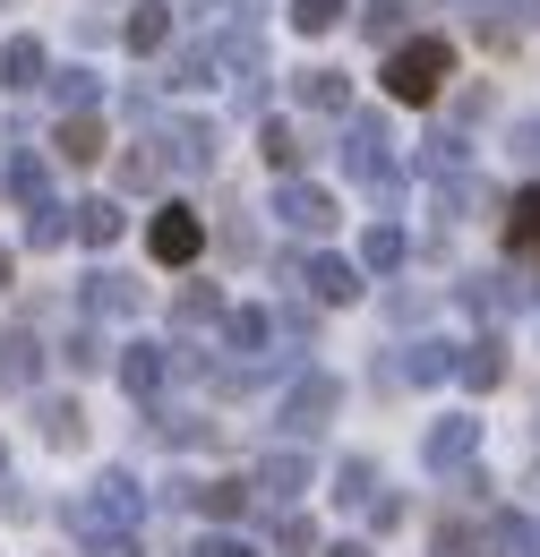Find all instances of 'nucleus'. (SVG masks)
<instances>
[{"label":"nucleus","instance_id":"obj_1","mask_svg":"<svg viewBox=\"0 0 540 557\" xmlns=\"http://www.w3.org/2000/svg\"><path fill=\"white\" fill-rule=\"evenodd\" d=\"M137 523H146V488H137L130 472H103V481L69 506V532H77V541H137Z\"/></svg>","mask_w":540,"mask_h":557},{"label":"nucleus","instance_id":"obj_2","mask_svg":"<svg viewBox=\"0 0 540 557\" xmlns=\"http://www.w3.org/2000/svg\"><path fill=\"white\" fill-rule=\"evenodd\" d=\"M386 95H395V103H438V95H446V77H455V44H446V35H404V44H395V52H386Z\"/></svg>","mask_w":540,"mask_h":557},{"label":"nucleus","instance_id":"obj_3","mask_svg":"<svg viewBox=\"0 0 540 557\" xmlns=\"http://www.w3.org/2000/svg\"><path fill=\"white\" fill-rule=\"evenodd\" d=\"M335 154H343V172H352V181H395V138H386V121H378V112H352Z\"/></svg>","mask_w":540,"mask_h":557},{"label":"nucleus","instance_id":"obj_4","mask_svg":"<svg viewBox=\"0 0 540 557\" xmlns=\"http://www.w3.org/2000/svg\"><path fill=\"white\" fill-rule=\"evenodd\" d=\"M343 412V386L335 377H327V369H300V377H292V395H283V429H292V437H318V429H327V420Z\"/></svg>","mask_w":540,"mask_h":557},{"label":"nucleus","instance_id":"obj_5","mask_svg":"<svg viewBox=\"0 0 540 557\" xmlns=\"http://www.w3.org/2000/svg\"><path fill=\"white\" fill-rule=\"evenodd\" d=\"M146 249H155V267H189L206 249V214L198 207H163L155 223H146Z\"/></svg>","mask_w":540,"mask_h":557},{"label":"nucleus","instance_id":"obj_6","mask_svg":"<svg viewBox=\"0 0 540 557\" xmlns=\"http://www.w3.org/2000/svg\"><path fill=\"white\" fill-rule=\"evenodd\" d=\"M274 223L300 232V240H318V232L335 223V198H327L318 181H274Z\"/></svg>","mask_w":540,"mask_h":557},{"label":"nucleus","instance_id":"obj_7","mask_svg":"<svg viewBox=\"0 0 540 557\" xmlns=\"http://www.w3.org/2000/svg\"><path fill=\"white\" fill-rule=\"evenodd\" d=\"M472 455H480V420H472V412L438 420V429H429V437H420V463H429V472H464V463H472Z\"/></svg>","mask_w":540,"mask_h":557},{"label":"nucleus","instance_id":"obj_8","mask_svg":"<svg viewBox=\"0 0 540 557\" xmlns=\"http://www.w3.org/2000/svg\"><path fill=\"white\" fill-rule=\"evenodd\" d=\"M258 497H267V506H292V497H300V488H309V455H300V446H274L267 463H258Z\"/></svg>","mask_w":540,"mask_h":557},{"label":"nucleus","instance_id":"obj_9","mask_svg":"<svg viewBox=\"0 0 540 557\" xmlns=\"http://www.w3.org/2000/svg\"><path fill=\"white\" fill-rule=\"evenodd\" d=\"M163 377H172V351H163V344H121V386H130L137 404H155Z\"/></svg>","mask_w":540,"mask_h":557},{"label":"nucleus","instance_id":"obj_10","mask_svg":"<svg viewBox=\"0 0 540 557\" xmlns=\"http://www.w3.org/2000/svg\"><path fill=\"white\" fill-rule=\"evenodd\" d=\"M300 283H309V300H327V309H352V300H360V267H352V258H309Z\"/></svg>","mask_w":540,"mask_h":557},{"label":"nucleus","instance_id":"obj_11","mask_svg":"<svg viewBox=\"0 0 540 557\" xmlns=\"http://www.w3.org/2000/svg\"><path fill=\"white\" fill-rule=\"evenodd\" d=\"M77 300H86L95 318H137V283H130V275H112V267H95V275L77 283Z\"/></svg>","mask_w":540,"mask_h":557},{"label":"nucleus","instance_id":"obj_12","mask_svg":"<svg viewBox=\"0 0 540 557\" xmlns=\"http://www.w3.org/2000/svg\"><path fill=\"white\" fill-rule=\"evenodd\" d=\"M480 292H489V318H498V309H515V318L540 309V275L532 267H498V275H480Z\"/></svg>","mask_w":540,"mask_h":557},{"label":"nucleus","instance_id":"obj_13","mask_svg":"<svg viewBox=\"0 0 540 557\" xmlns=\"http://www.w3.org/2000/svg\"><path fill=\"white\" fill-rule=\"evenodd\" d=\"M455 377H464L472 395H489V386L506 377V344H498V335H480V344H455Z\"/></svg>","mask_w":540,"mask_h":557},{"label":"nucleus","instance_id":"obj_14","mask_svg":"<svg viewBox=\"0 0 540 557\" xmlns=\"http://www.w3.org/2000/svg\"><path fill=\"white\" fill-rule=\"evenodd\" d=\"M258 154H267V172L300 181V163H309V138H300L292 121H267V129H258Z\"/></svg>","mask_w":540,"mask_h":557},{"label":"nucleus","instance_id":"obj_15","mask_svg":"<svg viewBox=\"0 0 540 557\" xmlns=\"http://www.w3.org/2000/svg\"><path fill=\"white\" fill-rule=\"evenodd\" d=\"M0 86H9V95L44 86V44H35V35H9V44H0Z\"/></svg>","mask_w":540,"mask_h":557},{"label":"nucleus","instance_id":"obj_16","mask_svg":"<svg viewBox=\"0 0 540 557\" xmlns=\"http://www.w3.org/2000/svg\"><path fill=\"white\" fill-rule=\"evenodd\" d=\"M121 223H130V214L112 207V198H86V207H69V232H77L86 249H112V240H121Z\"/></svg>","mask_w":540,"mask_h":557},{"label":"nucleus","instance_id":"obj_17","mask_svg":"<svg viewBox=\"0 0 540 557\" xmlns=\"http://www.w3.org/2000/svg\"><path fill=\"white\" fill-rule=\"evenodd\" d=\"M44 377V344L17 326V335H0V386H35Z\"/></svg>","mask_w":540,"mask_h":557},{"label":"nucleus","instance_id":"obj_18","mask_svg":"<svg viewBox=\"0 0 540 557\" xmlns=\"http://www.w3.org/2000/svg\"><path fill=\"white\" fill-rule=\"evenodd\" d=\"M395 377H412V386H438V377H455V344L420 335V344L404 351V369H395Z\"/></svg>","mask_w":540,"mask_h":557},{"label":"nucleus","instance_id":"obj_19","mask_svg":"<svg viewBox=\"0 0 540 557\" xmlns=\"http://www.w3.org/2000/svg\"><path fill=\"white\" fill-rule=\"evenodd\" d=\"M181 497H189V506H198L206 523H232V515H241V506H249V481H198V488H181Z\"/></svg>","mask_w":540,"mask_h":557},{"label":"nucleus","instance_id":"obj_20","mask_svg":"<svg viewBox=\"0 0 540 557\" xmlns=\"http://www.w3.org/2000/svg\"><path fill=\"white\" fill-rule=\"evenodd\" d=\"M360 35L395 52V44H404V35H412V0H369V9H360Z\"/></svg>","mask_w":540,"mask_h":557},{"label":"nucleus","instance_id":"obj_21","mask_svg":"<svg viewBox=\"0 0 540 557\" xmlns=\"http://www.w3.org/2000/svg\"><path fill=\"white\" fill-rule=\"evenodd\" d=\"M455 9H464V26H472L480 44H498V52H506V44H515V17H506V9H515V0H455Z\"/></svg>","mask_w":540,"mask_h":557},{"label":"nucleus","instance_id":"obj_22","mask_svg":"<svg viewBox=\"0 0 540 557\" xmlns=\"http://www.w3.org/2000/svg\"><path fill=\"white\" fill-rule=\"evenodd\" d=\"M121 35H130V52H163V44H172V9H163V0H137Z\"/></svg>","mask_w":540,"mask_h":557},{"label":"nucleus","instance_id":"obj_23","mask_svg":"<svg viewBox=\"0 0 540 557\" xmlns=\"http://www.w3.org/2000/svg\"><path fill=\"white\" fill-rule=\"evenodd\" d=\"M146 429H155V446H189V437H206L214 420H206V412H181V404H155Z\"/></svg>","mask_w":540,"mask_h":557},{"label":"nucleus","instance_id":"obj_24","mask_svg":"<svg viewBox=\"0 0 540 557\" xmlns=\"http://www.w3.org/2000/svg\"><path fill=\"white\" fill-rule=\"evenodd\" d=\"M163 138H172V163H189V172L214 163V121H172Z\"/></svg>","mask_w":540,"mask_h":557},{"label":"nucleus","instance_id":"obj_25","mask_svg":"<svg viewBox=\"0 0 540 557\" xmlns=\"http://www.w3.org/2000/svg\"><path fill=\"white\" fill-rule=\"evenodd\" d=\"M223 344L232 351H267L274 344V309H232V318H223Z\"/></svg>","mask_w":540,"mask_h":557},{"label":"nucleus","instance_id":"obj_26","mask_svg":"<svg viewBox=\"0 0 540 557\" xmlns=\"http://www.w3.org/2000/svg\"><path fill=\"white\" fill-rule=\"evenodd\" d=\"M404 223H369V240H360V267H378V275H395L404 267Z\"/></svg>","mask_w":540,"mask_h":557},{"label":"nucleus","instance_id":"obj_27","mask_svg":"<svg viewBox=\"0 0 540 557\" xmlns=\"http://www.w3.org/2000/svg\"><path fill=\"white\" fill-rule=\"evenodd\" d=\"M292 95L309 112H343V70H292Z\"/></svg>","mask_w":540,"mask_h":557},{"label":"nucleus","instance_id":"obj_28","mask_svg":"<svg viewBox=\"0 0 540 557\" xmlns=\"http://www.w3.org/2000/svg\"><path fill=\"white\" fill-rule=\"evenodd\" d=\"M506 240H515L524 258H540V189H515V207H506Z\"/></svg>","mask_w":540,"mask_h":557},{"label":"nucleus","instance_id":"obj_29","mask_svg":"<svg viewBox=\"0 0 540 557\" xmlns=\"http://www.w3.org/2000/svg\"><path fill=\"white\" fill-rule=\"evenodd\" d=\"M35 429H44V446H77V437H86V412H77V404H35Z\"/></svg>","mask_w":540,"mask_h":557},{"label":"nucleus","instance_id":"obj_30","mask_svg":"<svg viewBox=\"0 0 540 557\" xmlns=\"http://www.w3.org/2000/svg\"><path fill=\"white\" fill-rule=\"evenodd\" d=\"M420 172H429V181H455V172H464V138H455V129L420 138Z\"/></svg>","mask_w":540,"mask_h":557},{"label":"nucleus","instance_id":"obj_31","mask_svg":"<svg viewBox=\"0 0 540 557\" xmlns=\"http://www.w3.org/2000/svg\"><path fill=\"white\" fill-rule=\"evenodd\" d=\"M44 181H52L44 154H9V198H17V207H44Z\"/></svg>","mask_w":540,"mask_h":557},{"label":"nucleus","instance_id":"obj_32","mask_svg":"<svg viewBox=\"0 0 540 557\" xmlns=\"http://www.w3.org/2000/svg\"><path fill=\"white\" fill-rule=\"evenodd\" d=\"M206 77H214V44H189L163 61V86H206Z\"/></svg>","mask_w":540,"mask_h":557},{"label":"nucleus","instance_id":"obj_33","mask_svg":"<svg viewBox=\"0 0 540 557\" xmlns=\"http://www.w3.org/2000/svg\"><path fill=\"white\" fill-rule=\"evenodd\" d=\"M61 154H69V163H95V154H103V129H95L86 112H69V121H61Z\"/></svg>","mask_w":540,"mask_h":557},{"label":"nucleus","instance_id":"obj_34","mask_svg":"<svg viewBox=\"0 0 540 557\" xmlns=\"http://www.w3.org/2000/svg\"><path fill=\"white\" fill-rule=\"evenodd\" d=\"M181 326H189V335H198V326H223V292H214V283H189V292H181Z\"/></svg>","mask_w":540,"mask_h":557},{"label":"nucleus","instance_id":"obj_35","mask_svg":"<svg viewBox=\"0 0 540 557\" xmlns=\"http://www.w3.org/2000/svg\"><path fill=\"white\" fill-rule=\"evenodd\" d=\"M61 360H69V369H77V377H86V369H103V360H112V351H103V335H95V326H69V344H61Z\"/></svg>","mask_w":540,"mask_h":557},{"label":"nucleus","instance_id":"obj_36","mask_svg":"<svg viewBox=\"0 0 540 557\" xmlns=\"http://www.w3.org/2000/svg\"><path fill=\"white\" fill-rule=\"evenodd\" d=\"M335 497H343V506H369V497H378V472H369L360 455H343V472H335Z\"/></svg>","mask_w":540,"mask_h":557},{"label":"nucleus","instance_id":"obj_37","mask_svg":"<svg viewBox=\"0 0 540 557\" xmlns=\"http://www.w3.org/2000/svg\"><path fill=\"white\" fill-rule=\"evenodd\" d=\"M52 95H61V121H69V112H95V70H61V77H52Z\"/></svg>","mask_w":540,"mask_h":557},{"label":"nucleus","instance_id":"obj_38","mask_svg":"<svg viewBox=\"0 0 540 557\" xmlns=\"http://www.w3.org/2000/svg\"><path fill=\"white\" fill-rule=\"evenodd\" d=\"M292 26H300V35H335V26H343V0H292Z\"/></svg>","mask_w":540,"mask_h":557},{"label":"nucleus","instance_id":"obj_39","mask_svg":"<svg viewBox=\"0 0 540 557\" xmlns=\"http://www.w3.org/2000/svg\"><path fill=\"white\" fill-rule=\"evenodd\" d=\"M155 181H163V154L130 146V154H121V189H155Z\"/></svg>","mask_w":540,"mask_h":557},{"label":"nucleus","instance_id":"obj_40","mask_svg":"<svg viewBox=\"0 0 540 557\" xmlns=\"http://www.w3.org/2000/svg\"><path fill=\"white\" fill-rule=\"evenodd\" d=\"M26 214H35V223H26V240H35V249H61V240H69V223H61L52 198H44V207H26Z\"/></svg>","mask_w":540,"mask_h":557},{"label":"nucleus","instance_id":"obj_41","mask_svg":"<svg viewBox=\"0 0 540 557\" xmlns=\"http://www.w3.org/2000/svg\"><path fill=\"white\" fill-rule=\"evenodd\" d=\"M498 541H506L515 557H540V523L532 515H498Z\"/></svg>","mask_w":540,"mask_h":557},{"label":"nucleus","instance_id":"obj_42","mask_svg":"<svg viewBox=\"0 0 540 557\" xmlns=\"http://www.w3.org/2000/svg\"><path fill=\"white\" fill-rule=\"evenodd\" d=\"M318 549V532H309V523H292V515H283V523H274V557H309Z\"/></svg>","mask_w":540,"mask_h":557},{"label":"nucleus","instance_id":"obj_43","mask_svg":"<svg viewBox=\"0 0 540 557\" xmlns=\"http://www.w3.org/2000/svg\"><path fill=\"white\" fill-rule=\"evenodd\" d=\"M189 557H258V549H249V541H232V532H206Z\"/></svg>","mask_w":540,"mask_h":557},{"label":"nucleus","instance_id":"obj_44","mask_svg":"<svg viewBox=\"0 0 540 557\" xmlns=\"http://www.w3.org/2000/svg\"><path fill=\"white\" fill-rule=\"evenodd\" d=\"M515 154H524V163H540V112L524 121V129H515Z\"/></svg>","mask_w":540,"mask_h":557},{"label":"nucleus","instance_id":"obj_45","mask_svg":"<svg viewBox=\"0 0 540 557\" xmlns=\"http://www.w3.org/2000/svg\"><path fill=\"white\" fill-rule=\"evenodd\" d=\"M9 283H17V258H9V249H0V292H9Z\"/></svg>","mask_w":540,"mask_h":557},{"label":"nucleus","instance_id":"obj_46","mask_svg":"<svg viewBox=\"0 0 540 557\" xmlns=\"http://www.w3.org/2000/svg\"><path fill=\"white\" fill-rule=\"evenodd\" d=\"M327 557H369V549H360V541H335V549H327Z\"/></svg>","mask_w":540,"mask_h":557}]
</instances>
